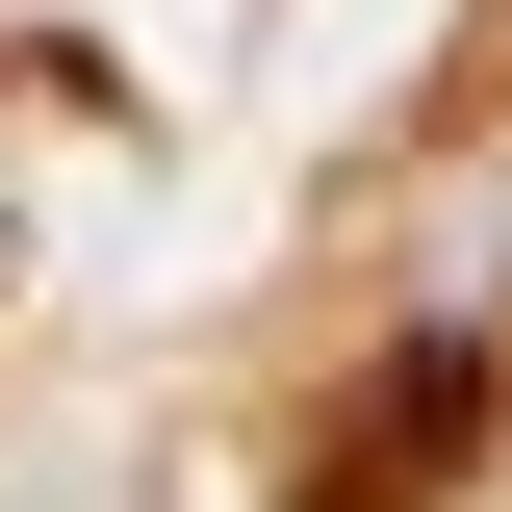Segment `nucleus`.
<instances>
[{
  "mask_svg": "<svg viewBox=\"0 0 512 512\" xmlns=\"http://www.w3.org/2000/svg\"><path fill=\"white\" fill-rule=\"evenodd\" d=\"M461 461H487V333H384V384H359V436L308 461V512H436Z\"/></svg>",
  "mask_w": 512,
  "mask_h": 512,
  "instance_id": "nucleus-1",
  "label": "nucleus"
}]
</instances>
